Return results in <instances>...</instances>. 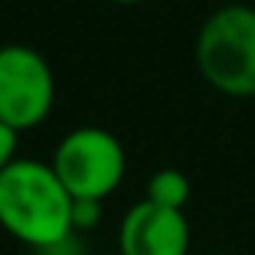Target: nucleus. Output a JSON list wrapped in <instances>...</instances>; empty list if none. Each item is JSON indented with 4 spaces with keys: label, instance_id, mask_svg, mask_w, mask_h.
<instances>
[{
    "label": "nucleus",
    "instance_id": "1",
    "mask_svg": "<svg viewBox=\"0 0 255 255\" xmlns=\"http://www.w3.org/2000/svg\"><path fill=\"white\" fill-rule=\"evenodd\" d=\"M0 229L30 250L71 235V196L51 163L18 157L0 172Z\"/></svg>",
    "mask_w": 255,
    "mask_h": 255
},
{
    "label": "nucleus",
    "instance_id": "2",
    "mask_svg": "<svg viewBox=\"0 0 255 255\" xmlns=\"http://www.w3.org/2000/svg\"><path fill=\"white\" fill-rule=\"evenodd\" d=\"M199 74L229 98L255 95V9L244 3L211 12L196 36Z\"/></svg>",
    "mask_w": 255,
    "mask_h": 255
},
{
    "label": "nucleus",
    "instance_id": "3",
    "mask_svg": "<svg viewBox=\"0 0 255 255\" xmlns=\"http://www.w3.org/2000/svg\"><path fill=\"white\" fill-rule=\"evenodd\" d=\"M125 148L104 128H77L54 151L51 169L71 199L104 202L125 178Z\"/></svg>",
    "mask_w": 255,
    "mask_h": 255
},
{
    "label": "nucleus",
    "instance_id": "4",
    "mask_svg": "<svg viewBox=\"0 0 255 255\" xmlns=\"http://www.w3.org/2000/svg\"><path fill=\"white\" fill-rule=\"evenodd\" d=\"M57 98V83L48 60L30 45L0 48V122L30 130L42 125Z\"/></svg>",
    "mask_w": 255,
    "mask_h": 255
},
{
    "label": "nucleus",
    "instance_id": "5",
    "mask_svg": "<svg viewBox=\"0 0 255 255\" xmlns=\"http://www.w3.org/2000/svg\"><path fill=\"white\" fill-rule=\"evenodd\" d=\"M122 255H187L190 226L184 211L160 208L151 202H136L119 226Z\"/></svg>",
    "mask_w": 255,
    "mask_h": 255
},
{
    "label": "nucleus",
    "instance_id": "6",
    "mask_svg": "<svg viewBox=\"0 0 255 255\" xmlns=\"http://www.w3.org/2000/svg\"><path fill=\"white\" fill-rule=\"evenodd\" d=\"M187 199H190V178L181 169H157L145 184V202L151 205L184 211Z\"/></svg>",
    "mask_w": 255,
    "mask_h": 255
},
{
    "label": "nucleus",
    "instance_id": "7",
    "mask_svg": "<svg viewBox=\"0 0 255 255\" xmlns=\"http://www.w3.org/2000/svg\"><path fill=\"white\" fill-rule=\"evenodd\" d=\"M101 223V202L95 199H71V232L83 235Z\"/></svg>",
    "mask_w": 255,
    "mask_h": 255
},
{
    "label": "nucleus",
    "instance_id": "8",
    "mask_svg": "<svg viewBox=\"0 0 255 255\" xmlns=\"http://www.w3.org/2000/svg\"><path fill=\"white\" fill-rule=\"evenodd\" d=\"M33 253L36 255H86L83 253V241H80L77 232L65 235V238L54 241V244H48V247H42V250H33Z\"/></svg>",
    "mask_w": 255,
    "mask_h": 255
},
{
    "label": "nucleus",
    "instance_id": "9",
    "mask_svg": "<svg viewBox=\"0 0 255 255\" xmlns=\"http://www.w3.org/2000/svg\"><path fill=\"white\" fill-rule=\"evenodd\" d=\"M15 151H18V130L9 128L6 122H0V172H3L12 160H18Z\"/></svg>",
    "mask_w": 255,
    "mask_h": 255
},
{
    "label": "nucleus",
    "instance_id": "10",
    "mask_svg": "<svg viewBox=\"0 0 255 255\" xmlns=\"http://www.w3.org/2000/svg\"><path fill=\"white\" fill-rule=\"evenodd\" d=\"M113 3H125V6H130V3H139V0H113Z\"/></svg>",
    "mask_w": 255,
    "mask_h": 255
},
{
    "label": "nucleus",
    "instance_id": "11",
    "mask_svg": "<svg viewBox=\"0 0 255 255\" xmlns=\"http://www.w3.org/2000/svg\"><path fill=\"white\" fill-rule=\"evenodd\" d=\"M104 255H122V253H104Z\"/></svg>",
    "mask_w": 255,
    "mask_h": 255
}]
</instances>
